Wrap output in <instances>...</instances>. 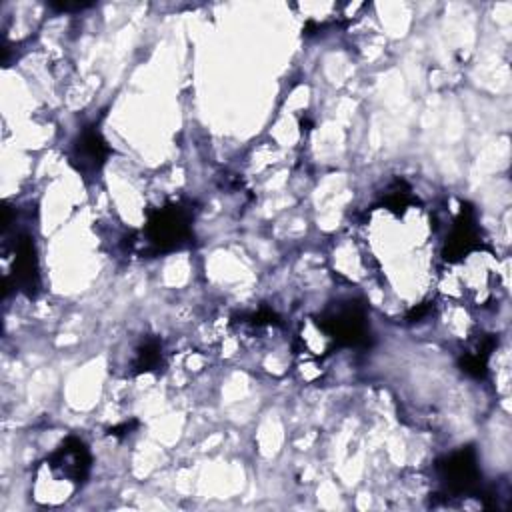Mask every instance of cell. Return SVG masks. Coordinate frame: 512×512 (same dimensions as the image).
<instances>
[{
	"label": "cell",
	"instance_id": "1",
	"mask_svg": "<svg viewBox=\"0 0 512 512\" xmlns=\"http://www.w3.org/2000/svg\"><path fill=\"white\" fill-rule=\"evenodd\" d=\"M192 236V216L186 206L168 204L150 214L144 238L154 252H168L184 246Z\"/></svg>",
	"mask_w": 512,
	"mask_h": 512
},
{
	"label": "cell",
	"instance_id": "4",
	"mask_svg": "<svg viewBox=\"0 0 512 512\" xmlns=\"http://www.w3.org/2000/svg\"><path fill=\"white\" fill-rule=\"evenodd\" d=\"M108 154L110 146L106 144L100 130H96V126H86L72 146V162L78 168V172L84 174L98 172L104 166Z\"/></svg>",
	"mask_w": 512,
	"mask_h": 512
},
{
	"label": "cell",
	"instance_id": "5",
	"mask_svg": "<svg viewBox=\"0 0 512 512\" xmlns=\"http://www.w3.org/2000/svg\"><path fill=\"white\" fill-rule=\"evenodd\" d=\"M478 244L480 242H478V228H476L474 212H472V208L462 206L460 216L456 218V224H454L450 236L446 238L444 258L446 260H460L464 254L478 248Z\"/></svg>",
	"mask_w": 512,
	"mask_h": 512
},
{
	"label": "cell",
	"instance_id": "2",
	"mask_svg": "<svg viewBox=\"0 0 512 512\" xmlns=\"http://www.w3.org/2000/svg\"><path fill=\"white\" fill-rule=\"evenodd\" d=\"M318 326L340 346H366V312L358 302H348L318 320Z\"/></svg>",
	"mask_w": 512,
	"mask_h": 512
},
{
	"label": "cell",
	"instance_id": "6",
	"mask_svg": "<svg viewBox=\"0 0 512 512\" xmlns=\"http://www.w3.org/2000/svg\"><path fill=\"white\" fill-rule=\"evenodd\" d=\"M160 364H162V344L156 338L144 340L136 348V354H134V360H132L134 374L156 370Z\"/></svg>",
	"mask_w": 512,
	"mask_h": 512
},
{
	"label": "cell",
	"instance_id": "3",
	"mask_svg": "<svg viewBox=\"0 0 512 512\" xmlns=\"http://www.w3.org/2000/svg\"><path fill=\"white\" fill-rule=\"evenodd\" d=\"M436 468H438V476L442 480L446 498L472 492L480 478L476 452L472 448H460L448 454L436 464Z\"/></svg>",
	"mask_w": 512,
	"mask_h": 512
}]
</instances>
